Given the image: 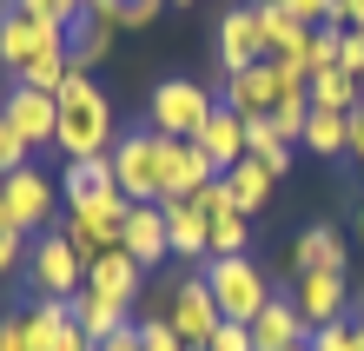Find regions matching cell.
Listing matches in <instances>:
<instances>
[{"label": "cell", "mask_w": 364, "mask_h": 351, "mask_svg": "<svg viewBox=\"0 0 364 351\" xmlns=\"http://www.w3.org/2000/svg\"><path fill=\"white\" fill-rule=\"evenodd\" d=\"M60 106V126H53V146L67 159H106L119 146V120H113V100L93 86V73H67V86L53 93Z\"/></svg>", "instance_id": "cell-1"}, {"label": "cell", "mask_w": 364, "mask_h": 351, "mask_svg": "<svg viewBox=\"0 0 364 351\" xmlns=\"http://www.w3.org/2000/svg\"><path fill=\"white\" fill-rule=\"evenodd\" d=\"M205 292H212V305H219V318L225 325H252L272 305V278L252 266V258L239 252V258H205Z\"/></svg>", "instance_id": "cell-2"}, {"label": "cell", "mask_w": 364, "mask_h": 351, "mask_svg": "<svg viewBox=\"0 0 364 351\" xmlns=\"http://www.w3.org/2000/svg\"><path fill=\"white\" fill-rule=\"evenodd\" d=\"M219 113V100H212V86L199 80H159L153 100H146V126L166 140H199V126Z\"/></svg>", "instance_id": "cell-3"}, {"label": "cell", "mask_w": 364, "mask_h": 351, "mask_svg": "<svg viewBox=\"0 0 364 351\" xmlns=\"http://www.w3.org/2000/svg\"><path fill=\"white\" fill-rule=\"evenodd\" d=\"M53 199H60V186H53L40 166H20V172H7V186H0V232H20V239L47 232Z\"/></svg>", "instance_id": "cell-4"}, {"label": "cell", "mask_w": 364, "mask_h": 351, "mask_svg": "<svg viewBox=\"0 0 364 351\" xmlns=\"http://www.w3.org/2000/svg\"><path fill=\"white\" fill-rule=\"evenodd\" d=\"M159 166H166V152H159V133H153V126L119 133V146H113V179H119V192L133 206H159Z\"/></svg>", "instance_id": "cell-5"}, {"label": "cell", "mask_w": 364, "mask_h": 351, "mask_svg": "<svg viewBox=\"0 0 364 351\" xmlns=\"http://www.w3.org/2000/svg\"><path fill=\"white\" fill-rule=\"evenodd\" d=\"M27 278H33V298H73L87 285V266H80L67 232H40V246H27Z\"/></svg>", "instance_id": "cell-6"}, {"label": "cell", "mask_w": 364, "mask_h": 351, "mask_svg": "<svg viewBox=\"0 0 364 351\" xmlns=\"http://www.w3.org/2000/svg\"><path fill=\"white\" fill-rule=\"evenodd\" d=\"M126 212H133V199H126V192H106V199H93V206H67V239H73L80 266H93L100 252L119 246Z\"/></svg>", "instance_id": "cell-7"}, {"label": "cell", "mask_w": 364, "mask_h": 351, "mask_svg": "<svg viewBox=\"0 0 364 351\" xmlns=\"http://www.w3.org/2000/svg\"><path fill=\"white\" fill-rule=\"evenodd\" d=\"M166 325H173V332H179V345H186V351H199V345H205V338H212V332H219V325H225L199 272H192V278H179L173 292H166Z\"/></svg>", "instance_id": "cell-8"}, {"label": "cell", "mask_w": 364, "mask_h": 351, "mask_svg": "<svg viewBox=\"0 0 364 351\" xmlns=\"http://www.w3.org/2000/svg\"><path fill=\"white\" fill-rule=\"evenodd\" d=\"M285 80H291V73L278 67V60H259V67H245V73H225V100H219V106H232L239 120H272Z\"/></svg>", "instance_id": "cell-9"}, {"label": "cell", "mask_w": 364, "mask_h": 351, "mask_svg": "<svg viewBox=\"0 0 364 351\" xmlns=\"http://www.w3.org/2000/svg\"><path fill=\"white\" fill-rule=\"evenodd\" d=\"M47 47H67V20H27V14H7L0 20V67H7L20 80V67H27L33 53Z\"/></svg>", "instance_id": "cell-10"}, {"label": "cell", "mask_w": 364, "mask_h": 351, "mask_svg": "<svg viewBox=\"0 0 364 351\" xmlns=\"http://www.w3.org/2000/svg\"><path fill=\"white\" fill-rule=\"evenodd\" d=\"M159 152H166V166H159V206H173V199H192L205 179H212V166H205V152L192 146V140H166L159 133Z\"/></svg>", "instance_id": "cell-11"}, {"label": "cell", "mask_w": 364, "mask_h": 351, "mask_svg": "<svg viewBox=\"0 0 364 351\" xmlns=\"http://www.w3.org/2000/svg\"><path fill=\"white\" fill-rule=\"evenodd\" d=\"M345 272H298V292H291V305H298V318H305V332H318V325H338L345 318Z\"/></svg>", "instance_id": "cell-12"}, {"label": "cell", "mask_w": 364, "mask_h": 351, "mask_svg": "<svg viewBox=\"0 0 364 351\" xmlns=\"http://www.w3.org/2000/svg\"><path fill=\"white\" fill-rule=\"evenodd\" d=\"M0 113L14 120V133L27 140L33 152H40V146H53V126H60V106H53V93H40V86H14V93L0 100Z\"/></svg>", "instance_id": "cell-13"}, {"label": "cell", "mask_w": 364, "mask_h": 351, "mask_svg": "<svg viewBox=\"0 0 364 351\" xmlns=\"http://www.w3.org/2000/svg\"><path fill=\"white\" fill-rule=\"evenodd\" d=\"M219 60H225V73H245V67L265 60V33H259V14L252 7H225V20H219Z\"/></svg>", "instance_id": "cell-14"}, {"label": "cell", "mask_w": 364, "mask_h": 351, "mask_svg": "<svg viewBox=\"0 0 364 351\" xmlns=\"http://www.w3.org/2000/svg\"><path fill=\"white\" fill-rule=\"evenodd\" d=\"M252 14H259V33H265V60L298 67V53H305L311 27H298V20L285 14V0H252Z\"/></svg>", "instance_id": "cell-15"}, {"label": "cell", "mask_w": 364, "mask_h": 351, "mask_svg": "<svg viewBox=\"0 0 364 351\" xmlns=\"http://www.w3.org/2000/svg\"><path fill=\"white\" fill-rule=\"evenodd\" d=\"M87 285H93V292L100 298H119V305H133L139 292H146V266H139V258L133 252H100L93 258V266H87Z\"/></svg>", "instance_id": "cell-16"}, {"label": "cell", "mask_w": 364, "mask_h": 351, "mask_svg": "<svg viewBox=\"0 0 364 351\" xmlns=\"http://www.w3.org/2000/svg\"><path fill=\"white\" fill-rule=\"evenodd\" d=\"M119 252H133L146 272L166 266V258H173V252H166V212L159 206H133V212H126V226H119Z\"/></svg>", "instance_id": "cell-17"}, {"label": "cell", "mask_w": 364, "mask_h": 351, "mask_svg": "<svg viewBox=\"0 0 364 351\" xmlns=\"http://www.w3.org/2000/svg\"><path fill=\"white\" fill-rule=\"evenodd\" d=\"M192 146L205 152V166H212V172H232V166L245 159V120L232 113V106H219V113L199 126V140H192Z\"/></svg>", "instance_id": "cell-18"}, {"label": "cell", "mask_w": 364, "mask_h": 351, "mask_svg": "<svg viewBox=\"0 0 364 351\" xmlns=\"http://www.w3.org/2000/svg\"><path fill=\"white\" fill-rule=\"evenodd\" d=\"M311 332H305V318H298V305L291 298H272L259 318H252V351H298Z\"/></svg>", "instance_id": "cell-19"}, {"label": "cell", "mask_w": 364, "mask_h": 351, "mask_svg": "<svg viewBox=\"0 0 364 351\" xmlns=\"http://www.w3.org/2000/svg\"><path fill=\"white\" fill-rule=\"evenodd\" d=\"M73 325H80V332H87L93 345H106L113 332H126V325H133V305H119V298H100L93 285H80V292H73Z\"/></svg>", "instance_id": "cell-20"}, {"label": "cell", "mask_w": 364, "mask_h": 351, "mask_svg": "<svg viewBox=\"0 0 364 351\" xmlns=\"http://www.w3.org/2000/svg\"><path fill=\"white\" fill-rule=\"evenodd\" d=\"M166 212V252L173 258H192V266H205V212L192 206V199H173V206H159Z\"/></svg>", "instance_id": "cell-21"}, {"label": "cell", "mask_w": 364, "mask_h": 351, "mask_svg": "<svg viewBox=\"0 0 364 351\" xmlns=\"http://www.w3.org/2000/svg\"><path fill=\"white\" fill-rule=\"evenodd\" d=\"M60 192H67V206H93V199H106V192H119V179H113V152H106V159H67Z\"/></svg>", "instance_id": "cell-22"}, {"label": "cell", "mask_w": 364, "mask_h": 351, "mask_svg": "<svg viewBox=\"0 0 364 351\" xmlns=\"http://www.w3.org/2000/svg\"><path fill=\"white\" fill-rule=\"evenodd\" d=\"M291 272H345V239H338L331 226L298 232V246H291Z\"/></svg>", "instance_id": "cell-23"}, {"label": "cell", "mask_w": 364, "mask_h": 351, "mask_svg": "<svg viewBox=\"0 0 364 351\" xmlns=\"http://www.w3.org/2000/svg\"><path fill=\"white\" fill-rule=\"evenodd\" d=\"M27 318V345L33 351H60V338L73 332V298H40L33 312H20Z\"/></svg>", "instance_id": "cell-24"}, {"label": "cell", "mask_w": 364, "mask_h": 351, "mask_svg": "<svg viewBox=\"0 0 364 351\" xmlns=\"http://www.w3.org/2000/svg\"><path fill=\"white\" fill-rule=\"evenodd\" d=\"M219 179H225V192H232V206H239L245 219H252V212H259V206L272 199V186H278V179H272V172H265L259 159H252V152H245V159H239V166H232V172H219Z\"/></svg>", "instance_id": "cell-25"}, {"label": "cell", "mask_w": 364, "mask_h": 351, "mask_svg": "<svg viewBox=\"0 0 364 351\" xmlns=\"http://www.w3.org/2000/svg\"><path fill=\"white\" fill-rule=\"evenodd\" d=\"M106 53H113V33H106L93 14H80L73 27H67V67H73V73H93Z\"/></svg>", "instance_id": "cell-26"}, {"label": "cell", "mask_w": 364, "mask_h": 351, "mask_svg": "<svg viewBox=\"0 0 364 351\" xmlns=\"http://www.w3.org/2000/svg\"><path fill=\"white\" fill-rule=\"evenodd\" d=\"M305 93H311V106H318V113H358V80H351L345 67L311 73V80H305Z\"/></svg>", "instance_id": "cell-27"}, {"label": "cell", "mask_w": 364, "mask_h": 351, "mask_svg": "<svg viewBox=\"0 0 364 351\" xmlns=\"http://www.w3.org/2000/svg\"><path fill=\"white\" fill-rule=\"evenodd\" d=\"M245 152L272 172V179H285V172H291V140H278L272 120H245Z\"/></svg>", "instance_id": "cell-28"}, {"label": "cell", "mask_w": 364, "mask_h": 351, "mask_svg": "<svg viewBox=\"0 0 364 351\" xmlns=\"http://www.w3.org/2000/svg\"><path fill=\"white\" fill-rule=\"evenodd\" d=\"M305 152H318V159H338V152H351V113H318L305 120Z\"/></svg>", "instance_id": "cell-29"}, {"label": "cell", "mask_w": 364, "mask_h": 351, "mask_svg": "<svg viewBox=\"0 0 364 351\" xmlns=\"http://www.w3.org/2000/svg\"><path fill=\"white\" fill-rule=\"evenodd\" d=\"M245 239H252V219H245L239 206L219 212V219H205V252H212V258H239Z\"/></svg>", "instance_id": "cell-30"}, {"label": "cell", "mask_w": 364, "mask_h": 351, "mask_svg": "<svg viewBox=\"0 0 364 351\" xmlns=\"http://www.w3.org/2000/svg\"><path fill=\"white\" fill-rule=\"evenodd\" d=\"M338 33H345V27H331V20H325V27H311V40H305V53H298V80H311V73H325V67H338Z\"/></svg>", "instance_id": "cell-31"}, {"label": "cell", "mask_w": 364, "mask_h": 351, "mask_svg": "<svg viewBox=\"0 0 364 351\" xmlns=\"http://www.w3.org/2000/svg\"><path fill=\"white\" fill-rule=\"evenodd\" d=\"M67 47H47V53H33L27 67H20V86H40V93H60L67 86Z\"/></svg>", "instance_id": "cell-32"}, {"label": "cell", "mask_w": 364, "mask_h": 351, "mask_svg": "<svg viewBox=\"0 0 364 351\" xmlns=\"http://www.w3.org/2000/svg\"><path fill=\"white\" fill-rule=\"evenodd\" d=\"M20 166H33V146L14 133V120L0 113V172H20Z\"/></svg>", "instance_id": "cell-33"}, {"label": "cell", "mask_w": 364, "mask_h": 351, "mask_svg": "<svg viewBox=\"0 0 364 351\" xmlns=\"http://www.w3.org/2000/svg\"><path fill=\"white\" fill-rule=\"evenodd\" d=\"M311 351H358V325L351 318H338V325H318V332L305 338Z\"/></svg>", "instance_id": "cell-34"}, {"label": "cell", "mask_w": 364, "mask_h": 351, "mask_svg": "<svg viewBox=\"0 0 364 351\" xmlns=\"http://www.w3.org/2000/svg\"><path fill=\"white\" fill-rule=\"evenodd\" d=\"M338 67H345L351 80L364 73V33H358V27H345V33H338Z\"/></svg>", "instance_id": "cell-35"}, {"label": "cell", "mask_w": 364, "mask_h": 351, "mask_svg": "<svg viewBox=\"0 0 364 351\" xmlns=\"http://www.w3.org/2000/svg\"><path fill=\"white\" fill-rule=\"evenodd\" d=\"M199 351H252V325H219Z\"/></svg>", "instance_id": "cell-36"}, {"label": "cell", "mask_w": 364, "mask_h": 351, "mask_svg": "<svg viewBox=\"0 0 364 351\" xmlns=\"http://www.w3.org/2000/svg\"><path fill=\"white\" fill-rule=\"evenodd\" d=\"M285 14L298 20V27H325V20H331V0H285Z\"/></svg>", "instance_id": "cell-37"}, {"label": "cell", "mask_w": 364, "mask_h": 351, "mask_svg": "<svg viewBox=\"0 0 364 351\" xmlns=\"http://www.w3.org/2000/svg\"><path fill=\"white\" fill-rule=\"evenodd\" d=\"M93 20H100V27L106 33H126V0H93V7H87Z\"/></svg>", "instance_id": "cell-38"}, {"label": "cell", "mask_w": 364, "mask_h": 351, "mask_svg": "<svg viewBox=\"0 0 364 351\" xmlns=\"http://www.w3.org/2000/svg\"><path fill=\"white\" fill-rule=\"evenodd\" d=\"M0 351H33V345H27V318H20V312L0 318Z\"/></svg>", "instance_id": "cell-39"}, {"label": "cell", "mask_w": 364, "mask_h": 351, "mask_svg": "<svg viewBox=\"0 0 364 351\" xmlns=\"http://www.w3.org/2000/svg\"><path fill=\"white\" fill-rule=\"evenodd\" d=\"M166 7V0H126V33H139V27H153V14Z\"/></svg>", "instance_id": "cell-40"}, {"label": "cell", "mask_w": 364, "mask_h": 351, "mask_svg": "<svg viewBox=\"0 0 364 351\" xmlns=\"http://www.w3.org/2000/svg\"><path fill=\"white\" fill-rule=\"evenodd\" d=\"M331 27H358L364 33V0H331Z\"/></svg>", "instance_id": "cell-41"}, {"label": "cell", "mask_w": 364, "mask_h": 351, "mask_svg": "<svg viewBox=\"0 0 364 351\" xmlns=\"http://www.w3.org/2000/svg\"><path fill=\"white\" fill-rule=\"evenodd\" d=\"M20 258H27V239H20V232H0V272H14Z\"/></svg>", "instance_id": "cell-42"}, {"label": "cell", "mask_w": 364, "mask_h": 351, "mask_svg": "<svg viewBox=\"0 0 364 351\" xmlns=\"http://www.w3.org/2000/svg\"><path fill=\"white\" fill-rule=\"evenodd\" d=\"M14 14H27V20H60V0H14Z\"/></svg>", "instance_id": "cell-43"}, {"label": "cell", "mask_w": 364, "mask_h": 351, "mask_svg": "<svg viewBox=\"0 0 364 351\" xmlns=\"http://www.w3.org/2000/svg\"><path fill=\"white\" fill-rule=\"evenodd\" d=\"M100 351H146V338H139V332H133V325H126V332H113V338H106V345H100Z\"/></svg>", "instance_id": "cell-44"}, {"label": "cell", "mask_w": 364, "mask_h": 351, "mask_svg": "<svg viewBox=\"0 0 364 351\" xmlns=\"http://www.w3.org/2000/svg\"><path fill=\"white\" fill-rule=\"evenodd\" d=\"M351 159H358V172H364V106L351 113Z\"/></svg>", "instance_id": "cell-45"}, {"label": "cell", "mask_w": 364, "mask_h": 351, "mask_svg": "<svg viewBox=\"0 0 364 351\" xmlns=\"http://www.w3.org/2000/svg\"><path fill=\"white\" fill-rule=\"evenodd\" d=\"M87 7H93V0H60V20H67V27H73V20L87 14Z\"/></svg>", "instance_id": "cell-46"}, {"label": "cell", "mask_w": 364, "mask_h": 351, "mask_svg": "<svg viewBox=\"0 0 364 351\" xmlns=\"http://www.w3.org/2000/svg\"><path fill=\"white\" fill-rule=\"evenodd\" d=\"M7 14H14V0H0V20H7Z\"/></svg>", "instance_id": "cell-47"}, {"label": "cell", "mask_w": 364, "mask_h": 351, "mask_svg": "<svg viewBox=\"0 0 364 351\" xmlns=\"http://www.w3.org/2000/svg\"><path fill=\"white\" fill-rule=\"evenodd\" d=\"M358 106H364V73H358Z\"/></svg>", "instance_id": "cell-48"}, {"label": "cell", "mask_w": 364, "mask_h": 351, "mask_svg": "<svg viewBox=\"0 0 364 351\" xmlns=\"http://www.w3.org/2000/svg\"><path fill=\"white\" fill-rule=\"evenodd\" d=\"M166 7H192V0H166Z\"/></svg>", "instance_id": "cell-49"}, {"label": "cell", "mask_w": 364, "mask_h": 351, "mask_svg": "<svg viewBox=\"0 0 364 351\" xmlns=\"http://www.w3.org/2000/svg\"><path fill=\"white\" fill-rule=\"evenodd\" d=\"M358 232H364V212H358Z\"/></svg>", "instance_id": "cell-50"}, {"label": "cell", "mask_w": 364, "mask_h": 351, "mask_svg": "<svg viewBox=\"0 0 364 351\" xmlns=\"http://www.w3.org/2000/svg\"><path fill=\"white\" fill-rule=\"evenodd\" d=\"M0 186H7V172H0Z\"/></svg>", "instance_id": "cell-51"}, {"label": "cell", "mask_w": 364, "mask_h": 351, "mask_svg": "<svg viewBox=\"0 0 364 351\" xmlns=\"http://www.w3.org/2000/svg\"><path fill=\"white\" fill-rule=\"evenodd\" d=\"M298 351H311V345H298Z\"/></svg>", "instance_id": "cell-52"}, {"label": "cell", "mask_w": 364, "mask_h": 351, "mask_svg": "<svg viewBox=\"0 0 364 351\" xmlns=\"http://www.w3.org/2000/svg\"><path fill=\"white\" fill-rule=\"evenodd\" d=\"M173 351H186V345H173Z\"/></svg>", "instance_id": "cell-53"}]
</instances>
